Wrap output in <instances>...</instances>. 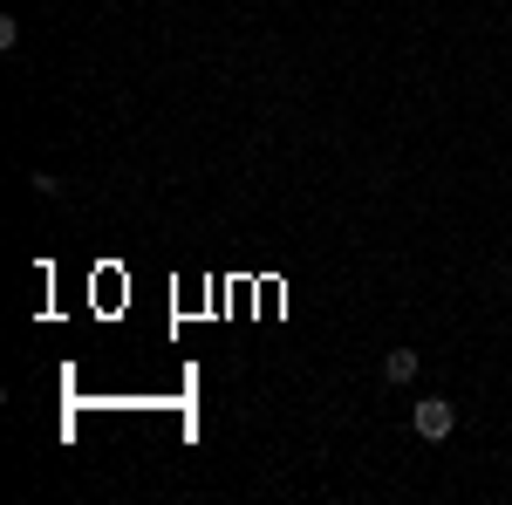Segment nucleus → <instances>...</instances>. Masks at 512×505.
<instances>
[{"instance_id": "nucleus-2", "label": "nucleus", "mask_w": 512, "mask_h": 505, "mask_svg": "<svg viewBox=\"0 0 512 505\" xmlns=\"http://www.w3.org/2000/svg\"><path fill=\"white\" fill-rule=\"evenodd\" d=\"M383 376L390 383H417V349H390L383 355Z\"/></svg>"}, {"instance_id": "nucleus-1", "label": "nucleus", "mask_w": 512, "mask_h": 505, "mask_svg": "<svg viewBox=\"0 0 512 505\" xmlns=\"http://www.w3.org/2000/svg\"><path fill=\"white\" fill-rule=\"evenodd\" d=\"M410 424H417V437H424V444H444V437L458 430V410H451L444 396H424V403L410 410Z\"/></svg>"}]
</instances>
